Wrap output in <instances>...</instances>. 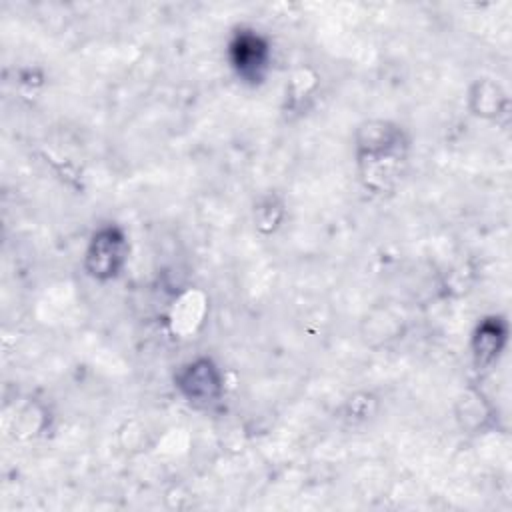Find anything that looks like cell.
Instances as JSON below:
<instances>
[{
  "mask_svg": "<svg viewBox=\"0 0 512 512\" xmlns=\"http://www.w3.org/2000/svg\"><path fill=\"white\" fill-rule=\"evenodd\" d=\"M180 394L194 406L216 404L224 394V378L210 358H196L184 364L174 376Z\"/></svg>",
  "mask_w": 512,
  "mask_h": 512,
  "instance_id": "277c9868",
  "label": "cell"
},
{
  "mask_svg": "<svg viewBox=\"0 0 512 512\" xmlns=\"http://www.w3.org/2000/svg\"><path fill=\"white\" fill-rule=\"evenodd\" d=\"M228 58L240 80L258 84L270 68V44L256 30L240 28L230 40Z\"/></svg>",
  "mask_w": 512,
  "mask_h": 512,
  "instance_id": "3957f363",
  "label": "cell"
},
{
  "mask_svg": "<svg viewBox=\"0 0 512 512\" xmlns=\"http://www.w3.org/2000/svg\"><path fill=\"white\" fill-rule=\"evenodd\" d=\"M506 324L502 322V318H484L472 338V354H474V362L478 368L490 366L496 356L500 354V350L504 348L506 342Z\"/></svg>",
  "mask_w": 512,
  "mask_h": 512,
  "instance_id": "5b68a950",
  "label": "cell"
},
{
  "mask_svg": "<svg viewBox=\"0 0 512 512\" xmlns=\"http://www.w3.org/2000/svg\"><path fill=\"white\" fill-rule=\"evenodd\" d=\"M408 140L396 124L376 120L366 122L356 134V156L362 178L374 190L390 188L400 176V166L406 162Z\"/></svg>",
  "mask_w": 512,
  "mask_h": 512,
  "instance_id": "6da1fadb",
  "label": "cell"
},
{
  "mask_svg": "<svg viewBox=\"0 0 512 512\" xmlns=\"http://www.w3.org/2000/svg\"><path fill=\"white\" fill-rule=\"evenodd\" d=\"M128 260V242L118 226H102L88 242L84 268L96 280L116 278Z\"/></svg>",
  "mask_w": 512,
  "mask_h": 512,
  "instance_id": "7a4b0ae2",
  "label": "cell"
}]
</instances>
